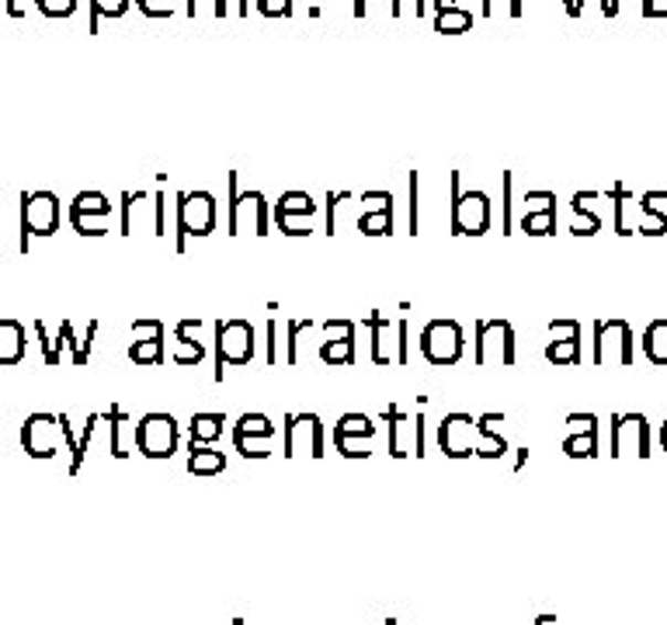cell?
Here are the masks:
<instances>
[{"label": "cell", "instance_id": "1", "mask_svg": "<svg viewBox=\"0 0 667 625\" xmlns=\"http://www.w3.org/2000/svg\"><path fill=\"white\" fill-rule=\"evenodd\" d=\"M497 424H505V414H448L438 424V448L448 459H466V455H480V459H500L508 452V442L497 435Z\"/></svg>", "mask_w": 667, "mask_h": 625}, {"label": "cell", "instance_id": "2", "mask_svg": "<svg viewBox=\"0 0 667 625\" xmlns=\"http://www.w3.org/2000/svg\"><path fill=\"white\" fill-rule=\"evenodd\" d=\"M60 230V199L53 191H25L21 195V240L18 251L29 254L32 236H53Z\"/></svg>", "mask_w": 667, "mask_h": 625}, {"label": "cell", "instance_id": "3", "mask_svg": "<svg viewBox=\"0 0 667 625\" xmlns=\"http://www.w3.org/2000/svg\"><path fill=\"white\" fill-rule=\"evenodd\" d=\"M490 230V195L487 191H459V174H452V233L484 236Z\"/></svg>", "mask_w": 667, "mask_h": 625}, {"label": "cell", "instance_id": "4", "mask_svg": "<svg viewBox=\"0 0 667 625\" xmlns=\"http://www.w3.org/2000/svg\"><path fill=\"white\" fill-rule=\"evenodd\" d=\"M268 233V199L247 188L236 191V174H230V236H265Z\"/></svg>", "mask_w": 667, "mask_h": 625}, {"label": "cell", "instance_id": "5", "mask_svg": "<svg viewBox=\"0 0 667 625\" xmlns=\"http://www.w3.org/2000/svg\"><path fill=\"white\" fill-rule=\"evenodd\" d=\"M254 358V327L247 320H216V369L212 379L223 382L226 366H247Z\"/></svg>", "mask_w": 667, "mask_h": 625}, {"label": "cell", "instance_id": "6", "mask_svg": "<svg viewBox=\"0 0 667 625\" xmlns=\"http://www.w3.org/2000/svg\"><path fill=\"white\" fill-rule=\"evenodd\" d=\"M417 345H421L424 362L427 366H438V369L456 366L459 358H463V348H466L459 320H448V317H438V320L427 324L421 330V341Z\"/></svg>", "mask_w": 667, "mask_h": 625}, {"label": "cell", "instance_id": "7", "mask_svg": "<svg viewBox=\"0 0 667 625\" xmlns=\"http://www.w3.org/2000/svg\"><path fill=\"white\" fill-rule=\"evenodd\" d=\"M212 230H216V199L209 191L178 195V251L184 254L188 236H209Z\"/></svg>", "mask_w": 667, "mask_h": 625}, {"label": "cell", "instance_id": "8", "mask_svg": "<svg viewBox=\"0 0 667 625\" xmlns=\"http://www.w3.org/2000/svg\"><path fill=\"white\" fill-rule=\"evenodd\" d=\"M181 442V427L171 414L153 411L136 424V448L147 459H171Z\"/></svg>", "mask_w": 667, "mask_h": 625}, {"label": "cell", "instance_id": "9", "mask_svg": "<svg viewBox=\"0 0 667 625\" xmlns=\"http://www.w3.org/2000/svg\"><path fill=\"white\" fill-rule=\"evenodd\" d=\"M476 366H515V327L508 320H480L476 324Z\"/></svg>", "mask_w": 667, "mask_h": 625}, {"label": "cell", "instance_id": "10", "mask_svg": "<svg viewBox=\"0 0 667 625\" xmlns=\"http://www.w3.org/2000/svg\"><path fill=\"white\" fill-rule=\"evenodd\" d=\"M366 327L372 333V362L375 366H390V362L407 366V320H387V317H379V312H372Z\"/></svg>", "mask_w": 667, "mask_h": 625}, {"label": "cell", "instance_id": "11", "mask_svg": "<svg viewBox=\"0 0 667 625\" xmlns=\"http://www.w3.org/2000/svg\"><path fill=\"white\" fill-rule=\"evenodd\" d=\"M633 362V330L626 320L594 324V366H629Z\"/></svg>", "mask_w": 667, "mask_h": 625}, {"label": "cell", "instance_id": "12", "mask_svg": "<svg viewBox=\"0 0 667 625\" xmlns=\"http://www.w3.org/2000/svg\"><path fill=\"white\" fill-rule=\"evenodd\" d=\"M285 455L289 459H320L324 455V421L317 414H289L285 417Z\"/></svg>", "mask_w": 667, "mask_h": 625}, {"label": "cell", "instance_id": "13", "mask_svg": "<svg viewBox=\"0 0 667 625\" xmlns=\"http://www.w3.org/2000/svg\"><path fill=\"white\" fill-rule=\"evenodd\" d=\"M63 445L66 438H63L60 414H29L25 424H21V448H25L32 459H53Z\"/></svg>", "mask_w": 667, "mask_h": 625}, {"label": "cell", "instance_id": "14", "mask_svg": "<svg viewBox=\"0 0 667 625\" xmlns=\"http://www.w3.org/2000/svg\"><path fill=\"white\" fill-rule=\"evenodd\" d=\"M387 424H390V455L393 459H411V455H424V414H403L396 403L387 406Z\"/></svg>", "mask_w": 667, "mask_h": 625}, {"label": "cell", "instance_id": "15", "mask_svg": "<svg viewBox=\"0 0 667 625\" xmlns=\"http://www.w3.org/2000/svg\"><path fill=\"white\" fill-rule=\"evenodd\" d=\"M546 362L550 366H581V324L578 320H553L546 327Z\"/></svg>", "mask_w": 667, "mask_h": 625}, {"label": "cell", "instance_id": "16", "mask_svg": "<svg viewBox=\"0 0 667 625\" xmlns=\"http://www.w3.org/2000/svg\"><path fill=\"white\" fill-rule=\"evenodd\" d=\"M650 438H647V417L643 414H618L612 421V455H650Z\"/></svg>", "mask_w": 667, "mask_h": 625}, {"label": "cell", "instance_id": "17", "mask_svg": "<svg viewBox=\"0 0 667 625\" xmlns=\"http://www.w3.org/2000/svg\"><path fill=\"white\" fill-rule=\"evenodd\" d=\"M139 226L157 230V191H123V236Z\"/></svg>", "mask_w": 667, "mask_h": 625}, {"label": "cell", "instance_id": "18", "mask_svg": "<svg viewBox=\"0 0 667 625\" xmlns=\"http://www.w3.org/2000/svg\"><path fill=\"white\" fill-rule=\"evenodd\" d=\"M202 327H205L202 320H181V324L174 327V351H171V358H174L181 369L199 366L202 358H205V345L199 341Z\"/></svg>", "mask_w": 667, "mask_h": 625}, {"label": "cell", "instance_id": "19", "mask_svg": "<svg viewBox=\"0 0 667 625\" xmlns=\"http://www.w3.org/2000/svg\"><path fill=\"white\" fill-rule=\"evenodd\" d=\"M25 348H29V341H25V327H21L18 320H0V369H8V366H18L21 358H25Z\"/></svg>", "mask_w": 667, "mask_h": 625}, {"label": "cell", "instance_id": "20", "mask_svg": "<svg viewBox=\"0 0 667 625\" xmlns=\"http://www.w3.org/2000/svg\"><path fill=\"white\" fill-rule=\"evenodd\" d=\"M226 469V455L212 445L192 442L188 445V473L192 476H220Z\"/></svg>", "mask_w": 667, "mask_h": 625}, {"label": "cell", "instance_id": "21", "mask_svg": "<svg viewBox=\"0 0 667 625\" xmlns=\"http://www.w3.org/2000/svg\"><path fill=\"white\" fill-rule=\"evenodd\" d=\"M469 29H473V14L466 8L435 0V32L438 35H463Z\"/></svg>", "mask_w": 667, "mask_h": 625}, {"label": "cell", "instance_id": "22", "mask_svg": "<svg viewBox=\"0 0 667 625\" xmlns=\"http://www.w3.org/2000/svg\"><path fill=\"white\" fill-rule=\"evenodd\" d=\"M66 330H70V320H63L56 333H50V327H45V320H35V333H39V345H42V362L50 366V369H56V366L63 362Z\"/></svg>", "mask_w": 667, "mask_h": 625}, {"label": "cell", "instance_id": "23", "mask_svg": "<svg viewBox=\"0 0 667 625\" xmlns=\"http://www.w3.org/2000/svg\"><path fill=\"white\" fill-rule=\"evenodd\" d=\"M105 424H108V452L115 455V459H126L129 455V414L123 411V406H112V411H105Z\"/></svg>", "mask_w": 667, "mask_h": 625}, {"label": "cell", "instance_id": "24", "mask_svg": "<svg viewBox=\"0 0 667 625\" xmlns=\"http://www.w3.org/2000/svg\"><path fill=\"white\" fill-rule=\"evenodd\" d=\"M223 424H226L223 414H195L188 421V438L202 445H216V438L223 435Z\"/></svg>", "mask_w": 667, "mask_h": 625}, {"label": "cell", "instance_id": "25", "mask_svg": "<svg viewBox=\"0 0 667 625\" xmlns=\"http://www.w3.org/2000/svg\"><path fill=\"white\" fill-rule=\"evenodd\" d=\"M563 452L570 455V459H591V455H599V427L570 431L567 442H563Z\"/></svg>", "mask_w": 667, "mask_h": 625}, {"label": "cell", "instance_id": "26", "mask_svg": "<svg viewBox=\"0 0 667 625\" xmlns=\"http://www.w3.org/2000/svg\"><path fill=\"white\" fill-rule=\"evenodd\" d=\"M320 362L324 366H354V333L351 338L320 341Z\"/></svg>", "mask_w": 667, "mask_h": 625}, {"label": "cell", "instance_id": "27", "mask_svg": "<svg viewBox=\"0 0 667 625\" xmlns=\"http://www.w3.org/2000/svg\"><path fill=\"white\" fill-rule=\"evenodd\" d=\"M643 351L654 366H667V320H654L643 333Z\"/></svg>", "mask_w": 667, "mask_h": 625}, {"label": "cell", "instance_id": "28", "mask_svg": "<svg viewBox=\"0 0 667 625\" xmlns=\"http://www.w3.org/2000/svg\"><path fill=\"white\" fill-rule=\"evenodd\" d=\"M102 424H105V414H91L84 421V435H77V448H74V455H70V476H77L84 469V459H87L91 442H94V431H98Z\"/></svg>", "mask_w": 667, "mask_h": 625}, {"label": "cell", "instance_id": "29", "mask_svg": "<svg viewBox=\"0 0 667 625\" xmlns=\"http://www.w3.org/2000/svg\"><path fill=\"white\" fill-rule=\"evenodd\" d=\"M314 327L317 320H289V327H285V358H289V366L303 362V338Z\"/></svg>", "mask_w": 667, "mask_h": 625}, {"label": "cell", "instance_id": "30", "mask_svg": "<svg viewBox=\"0 0 667 625\" xmlns=\"http://www.w3.org/2000/svg\"><path fill=\"white\" fill-rule=\"evenodd\" d=\"M278 215H317V202L306 191H285L275 205V220Z\"/></svg>", "mask_w": 667, "mask_h": 625}, {"label": "cell", "instance_id": "31", "mask_svg": "<svg viewBox=\"0 0 667 625\" xmlns=\"http://www.w3.org/2000/svg\"><path fill=\"white\" fill-rule=\"evenodd\" d=\"M70 215H112V202L102 191H81V195L70 202Z\"/></svg>", "mask_w": 667, "mask_h": 625}, {"label": "cell", "instance_id": "32", "mask_svg": "<svg viewBox=\"0 0 667 625\" xmlns=\"http://www.w3.org/2000/svg\"><path fill=\"white\" fill-rule=\"evenodd\" d=\"M233 435H254V438H275V424L268 414H241L236 417Z\"/></svg>", "mask_w": 667, "mask_h": 625}, {"label": "cell", "instance_id": "33", "mask_svg": "<svg viewBox=\"0 0 667 625\" xmlns=\"http://www.w3.org/2000/svg\"><path fill=\"white\" fill-rule=\"evenodd\" d=\"M133 366H163V341H129Z\"/></svg>", "mask_w": 667, "mask_h": 625}, {"label": "cell", "instance_id": "34", "mask_svg": "<svg viewBox=\"0 0 667 625\" xmlns=\"http://www.w3.org/2000/svg\"><path fill=\"white\" fill-rule=\"evenodd\" d=\"M359 230L366 236H390L393 233V209H379V212L359 215Z\"/></svg>", "mask_w": 667, "mask_h": 625}, {"label": "cell", "instance_id": "35", "mask_svg": "<svg viewBox=\"0 0 667 625\" xmlns=\"http://www.w3.org/2000/svg\"><path fill=\"white\" fill-rule=\"evenodd\" d=\"M334 435H366V438H375V421L369 414H345L338 424H334Z\"/></svg>", "mask_w": 667, "mask_h": 625}, {"label": "cell", "instance_id": "36", "mask_svg": "<svg viewBox=\"0 0 667 625\" xmlns=\"http://www.w3.org/2000/svg\"><path fill=\"white\" fill-rule=\"evenodd\" d=\"M334 445H338L345 459H369L372 455V438L366 435H334Z\"/></svg>", "mask_w": 667, "mask_h": 625}, {"label": "cell", "instance_id": "37", "mask_svg": "<svg viewBox=\"0 0 667 625\" xmlns=\"http://www.w3.org/2000/svg\"><path fill=\"white\" fill-rule=\"evenodd\" d=\"M521 233H529V236H553L557 233V212H529V215H521Z\"/></svg>", "mask_w": 667, "mask_h": 625}, {"label": "cell", "instance_id": "38", "mask_svg": "<svg viewBox=\"0 0 667 625\" xmlns=\"http://www.w3.org/2000/svg\"><path fill=\"white\" fill-rule=\"evenodd\" d=\"M348 202H351V191H327V202H324V233L327 236L338 233V212Z\"/></svg>", "mask_w": 667, "mask_h": 625}, {"label": "cell", "instance_id": "39", "mask_svg": "<svg viewBox=\"0 0 667 625\" xmlns=\"http://www.w3.org/2000/svg\"><path fill=\"white\" fill-rule=\"evenodd\" d=\"M129 11V0H91V32H98L102 18H123Z\"/></svg>", "mask_w": 667, "mask_h": 625}, {"label": "cell", "instance_id": "40", "mask_svg": "<svg viewBox=\"0 0 667 625\" xmlns=\"http://www.w3.org/2000/svg\"><path fill=\"white\" fill-rule=\"evenodd\" d=\"M233 445H236V452L244 455V459H268V455H272V438L233 435Z\"/></svg>", "mask_w": 667, "mask_h": 625}, {"label": "cell", "instance_id": "41", "mask_svg": "<svg viewBox=\"0 0 667 625\" xmlns=\"http://www.w3.org/2000/svg\"><path fill=\"white\" fill-rule=\"evenodd\" d=\"M70 223H74L81 236H105L112 215H70Z\"/></svg>", "mask_w": 667, "mask_h": 625}, {"label": "cell", "instance_id": "42", "mask_svg": "<svg viewBox=\"0 0 667 625\" xmlns=\"http://www.w3.org/2000/svg\"><path fill=\"white\" fill-rule=\"evenodd\" d=\"M372 4H375V8H387L390 18H400V14H403V0H351V14H354V18H366V14L372 11Z\"/></svg>", "mask_w": 667, "mask_h": 625}, {"label": "cell", "instance_id": "43", "mask_svg": "<svg viewBox=\"0 0 667 625\" xmlns=\"http://www.w3.org/2000/svg\"><path fill=\"white\" fill-rule=\"evenodd\" d=\"M278 230L289 236H309L314 233V215H278Z\"/></svg>", "mask_w": 667, "mask_h": 625}, {"label": "cell", "instance_id": "44", "mask_svg": "<svg viewBox=\"0 0 667 625\" xmlns=\"http://www.w3.org/2000/svg\"><path fill=\"white\" fill-rule=\"evenodd\" d=\"M521 215H529V212H557V195L553 191H529L526 199H521Z\"/></svg>", "mask_w": 667, "mask_h": 625}, {"label": "cell", "instance_id": "45", "mask_svg": "<svg viewBox=\"0 0 667 625\" xmlns=\"http://www.w3.org/2000/svg\"><path fill=\"white\" fill-rule=\"evenodd\" d=\"M129 341H163V324L160 320H136L129 327Z\"/></svg>", "mask_w": 667, "mask_h": 625}, {"label": "cell", "instance_id": "46", "mask_svg": "<svg viewBox=\"0 0 667 625\" xmlns=\"http://www.w3.org/2000/svg\"><path fill=\"white\" fill-rule=\"evenodd\" d=\"M184 14H188V18H202V14L226 18V0H188Z\"/></svg>", "mask_w": 667, "mask_h": 625}, {"label": "cell", "instance_id": "47", "mask_svg": "<svg viewBox=\"0 0 667 625\" xmlns=\"http://www.w3.org/2000/svg\"><path fill=\"white\" fill-rule=\"evenodd\" d=\"M484 18H521V0H484Z\"/></svg>", "mask_w": 667, "mask_h": 625}, {"label": "cell", "instance_id": "48", "mask_svg": "<svg viewBox=\"0 0 667 625\" xmlns=\"http://www.w3.org/2000/svg\"><path fill=\"white\" fill-rule=\"evenodd\" d=\"M354 205H359V215L379 212V209H393V195H390V191H366V195Z\"/></svg>", "mask_w": 667, "mask_h": 625}, {"label": "cell", "instance_id": "49", "mask_svg": "<svg viewBox=\"0 0 667 625\" xmlns=\"http://www.w3.org/2000/svg\"><path fill=\"white\" fill-rule=\"evenodd\" d=\"M35 8L45 18H70L77 11V0H35Z\"/></svg>", "mask_w": 667, "mask_h": 625}, {"label": "cell", "instance_id": "50", "mask_svg": "<svg viewBox=\"0 0 667 625\" xmlns=\"http://www.w3.org/2000/svg\"><path fill=\"white\" fill-rule=\"evenodd\" d=\"M354 333V324L351 320H324L320 324V338L330 341V338H351Z\"/></svg>", "mask_w": 667, "mask_h": 625}, {"label": "cell", "instance_id": "51", "mask_svg": "<svg viewBox=\"0 0 667 625\" xmlns=\"http://www.w3.org/2000/svg\"><path fill=\"white\" fill-rule=\"evenodd\" d=\"M515 174H505L500 188H505V233H515V191H511Z\"/></svg>", "mask_w": 667, "mask_h": 625}, {"label": "cell", "instance_id": "52", "mask_svg": "<svg viewBox=\"0 0 667 625\" xmlns=\"http://www.w3.org/2000/svg\"><path fill=\"white\" fill-rule=\"evenodd\" d=\"M136 4H139V11L147 14V18H171L174 14L171 0H136Z\"/></svg>", "mask_w": 667, "mask_h": 625}, {"label": "cell", "instance_id": "53", "mask_svg": "<svg viewBox=\"0 0 667 625\" xmlns=\"http://www.w3.org/2000/svg\"><path fill=\"white\" fill-rule=\"evenodd\" d=\"M407 188H411V215H407V233L414 236V233H417V191H421V174H417V171H411Z\"/></svg>", "mask_w": 667, "mask_h": 625}, {"label": "cell", "instance_id": "54", "mask_svg": "<svg viewBox=\"0 0 667 625\" xmlns=\"http://www.w3.org/2000/svg\"><path fill=\"white\" fill-rule=\"evenodd\" d=\"M257 11L265 18H285L293 14V0H257Z\"/></svg>", "mask_w": 667, "mask_h": 625}, {"label": "cell", "instance_id": "55", "mask_svg": "<svg viewBox=\"0 0 667 625\" xmlns=\"http://www.w3.org/2000/svg\"><path fill=\"white\" fill-rule=\"evenodd\" d=\"M567 424H570V431H587V427H599V417L594 414H570Z\"/></svg>", "mask_w": 667, "mask_h": 625}, {"label": "cell", "instance_id": "56", "mask_svg": "<svg viewBox=\"0 0 667 625\" xmlns=\"http://www.w3.org/2000/svg\"><path fill=\"white\" fill-rule=\"evenodd\" d=\"M278 324L275 320H268V351H265V358H268V366H275L278 362Z\"/></svg>", "mask_w": 667, "mask_h": 625}, {"label": "cell", "instance_id": "57", "mask_svg": "<svg viewBox=\"0 0 667 625\" xmlns=\"http://www.w3.org/2000/svg\"><path fill=\"white\" fill-rule=\"evenodd\" d=\"M643 14H647V18H667V0H643Z\"/></svg>", "mask_w": 667, "mask_h": 625}, {"label": "cell", "instance_id": "58", "mask_svg": "<svg viewBox=\"0 0 667 625\" xmlns=\"http://www.w3.org/2000/svg\"><path fill=\"white\" fill-rule=\"evenodd\" d=\"M32 4H35V0H32ZM4 11H8L11 18H25L29 0H4Z\"/></svg>", "mask_w": 667, "mask_h": 625}, {"label": "cell", "instance_id": "59", "mask_svg": "<svg viewBox=\"0 0 667 625\" xmlns=\"http://www.w3.org/2000/svg\"><path fill=\"white\" fill-rule=\"evenodd\" d=\"M529 459H532V452L529 448H518V459H515V473H521L529 466Z\"/></svg>", "mask_w": 667, "mask_h": 625}, {"label": "cell", "instance_id": "60", "mask_svg": "<svg viewBox=\"0 0 667 625\" xmlns=\"http://www.w3.org/2000/svg\"><path fill=\"white\" fill-rule=\"evenodd\" d=\"M618 4H623V0H608V11H605V18H615V14H618Z\"/></svg>", "mask_w": 667, "mask_h": 625}, {"label": "cell", "instance_id": "61", "mask_svg": "<svg viewBox=\"0 0 667 625\" xmlns=\"http://www.w3.org/2000/svg\"><path fill=\"white\" fill-rule=\"evenodd\" d=\"M536 625H557V615H539Z\"/></svg>", "mask_w": 667, "mask_h": 625}, {"label": "cell", "instance_id": "62", "mask_svg": "<svg viewBox=\"0 0 667 625\" xmlns=\"http://www.w3.org/2000/svg\"><path fill=\"white\" fill-rule=\"evenodd\" d=\"M563 8H567V14L574 18V0H563Z\"/></svg>", "mask_w": 667, "mask_h": 625}, {"label": "cell", "instance_id": "63", "mask_svg": "<svg viewBox=\"0 0 667 625\" xmlns=\"http://www.w3.org/2000/svg\"><path fill=\"white\" fill-rule=\"evenodd\" d=\"M660 442H664V448H667V421H664V431H660Z\"/></svg>", "mask_w": 667, "mask_h": 625}, {"label": "cell", "instance_id": "64", "mask_svg": "<svg viewBox=\"0 0 667 625\" xmlns=\"http://www.w3.org/2000/svg\"><path fill=\"white\" fill-rule=\"evenodd\" d=\"M445 4H463V0H445Z\"/></svg>", "mask_w": 667, "mask_h": 625}]
</instances>
